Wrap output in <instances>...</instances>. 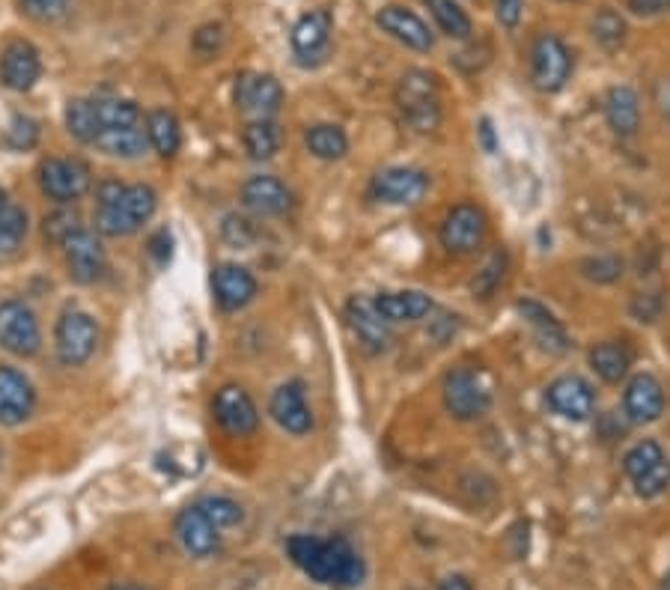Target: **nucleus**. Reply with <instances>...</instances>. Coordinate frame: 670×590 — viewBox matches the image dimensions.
I'll use <instances>...</instances> for the list:
<instances>
[{"instance_id": "obj_1", "label": "nucleus", "mask_w": 670, "mask_h": 590, "mask_svg": "<svg viewBox=\"0 0 670 590\" xmlns=\"http://www.w3.org/2000/svg\"><path fill=\"white\" fill-rule=\"evenodd\" d=\"M287 552L292 564L320 585L349 590L358 588L367 576L361 555L343 537L320 539L310 534H295L287 539Z\"/></svg>"}, {"instance_id": "obj_2", "label": "nucleus", "mask_w": 670, "mask_h": 590, "mask_svg": "<svg viewBox=\"0 0 670 590\" xmlns=\"http://www.w3.org/2000/svg\"><path fill=\"white\" fill-rule=\"evenodd\" d=\"M397 108L414 132H433L442 123L438 78L426 69H409L397 84Z\"/></svg>"}, {"instance_id": "obj_3", "label": "nucleus", "mask_w": 670, "mask_h": 590, "mask_svg": "<svg viewBox=\"0 0 670 590\" xmlns=\"http://www.w3.org/2000/svg\"><path fill=\"white\" fill-rule=\"evenodd\" d=\"M158 197L149 186H125L123 194L96 209V230L102 236H132L153 218Z\"/></svg>"}, {"instance_id": "obj_4", "label": "nucleus", "mask_w": 670, "mask_h": 590, "mask_svg": "<svg viewBox=\"0 0 670 590\" xmlns=\"http://www.w3.org/2000/svg\"><path fill=\"white\" fill-rule=\"evenodd\" d=\"M444 405L456 421H480L492 409V391L471 367H456L444 376Z\"/></svg>"}, {"instance_id": "obj_5", "label": "nucleus", "mask_w": 670, "mask_h": 590, "mask_svg": "<svg viewBox=\"0 0 670 590\" xmlns=\"http://www.w3.org/2000/svg\"><path fill=\"white\" fill-rule=\"evenodd\" d=\"M569 73H572V57H569L563 40L555 33L536 36L534 45H531V81H534L536 90H543V93L563 90Z\"/></svg>"}, {"instance_id": "obj_6", "label": "nucleus", "mask_w": 670, "mask_h": 590, "mask_svg": "<svg viewBox=\"0 0 670 590\" xmlns=\"http://www.w3.org/2000/svg\"><path fill=\"white\" fill-rule=\"evenodd\" d=\"M0 346L19 358H33L42 346L36 313L19 299L0 301Z\"/></svg>"}, {"instance_id": "obj_7", "label": "nucleus", "mask_w": 670, "mask_h": 590, "mask_svg": "<svg viewBox=\"0 0 670 590\" xmlns=\"http://www.w3.org/2000/svg\"><path fill=\"white\" fill-rule=\"evenodd\" d=\"M623 468L640 498H659L670 483V466L656 442H638L623 456Z\"/></svg>"}, {"instance_id": "obj_8", "label": "nucleus", "mask_w": 670, "mask_h": 590, "mask_svg": "<svg viewBox=\"0 0 670 590\" xmlns=\"http://www.w3.org/2000/svg\"><path fill=\"white\" fill-rule=\"evenodd\" d=\"M54 343H57V355L63 364L69 367H81L93 358L96 346H99V329L90 313L66 311L54 329Z\"/></svg>"}, {"instance_id": "obj_9", "label": "nucleus", "mask_w": 670, "mask_h": 590, "mask_svg": "<svg viewBox=\"0 0 670 590\" xmlns=\"http://www.w3.org/2000/svg\"><path fill=\"white\" fill-rule=\"evenodd\" d=\"M438 238L442 245L456 257H468L483 248L485 238V215L483 209H477L474 203H459L447 215H444L442 227H438Z\"/></svg>"}, {"instance_id": "obj_10", "label": "nucleus", "mask_w": 670, "mask_h": 590, "mask_svg": "<svg viewBox=\"0 0 670 590\" xmlns=\"http://www.w3.org/2000/svg\"><path fill=\"white\" fill-rule=\"evenodd\" d=\"M429 188V177L414 167H384L370 182V194L388 207H414Z\"/></svg>"}, {"instance_id": "obj_11", "label": "nucleus", "mask_w": 670, "mask_h": 590, "mask_svg": "<svg viewBox=\"0 0 670 590\" xmlns=\"http://www.w3.org/2000/svg\"><path fill=\"white\" fill-rule=\"evenodd\" d=\"M236 108L254 120H271L283 104V87L275 75L245 73L236 78Z\"/></svg>"}, {"instance_id": "obj_12", "label": "nucleus", "mask_w": 670, "mask_h": 590, "mask_svg": "<svg viewBox=\"0 0 670 590\" xmlns=\"http://www.w3.org/2000/svg\"><path fill=\"white\" fill-rule=\"evenodd\" d=\"M331 31H334V19H331L328 10H313L295 21L289 42H292V52H295L301 66L325 63L331 52Z\"/></svg>"}, {"instance_id": "obj_13", "label": "nucleus", "mask_w": 670, "mask_h": 590, "mask_svg": "<svg viewBox=\"0 0 670 590\" xmlns=\"http://www.w3.org/2000/svg\"><path fill=\"white\" fill-rule=\"evenodd\" d=\"M42 194L52 197L57 203H72L87 194L90 188V170L75 158H48L40 165Z\"/></svg>"}, {"instance_id": "obj_14", "label": "nucleus", "mask_w": 670, "mask_h": 590, "mask_svg": "<svg viewBox=\"0 0 670 590\" xmlns=\"http://www.w3.org/2000/svg\"><path fill=\"white\" fill-rule=\"evenodd\" d=\"M546 403L548 409L560 414V418L581 424V421H588L593 409H596V391L590 388L588 379H581V376L576 374L557 376L555 382L548 385Z\"/></svg>"}, {"instance_id": "obj_15", "label": "nucleus", "mask_w": 670, "mask_h": 590, "mask_svg": "<svg viewBox=\"0 0 670 590\" xmlns=\"http://www.w3.org/2000/svg\"><path fill=\"white\" fill-rule=\"evenodd\" d=\"M346 320L355 332L358 343L370 355L384 353L391 346V322L382 320V313L376 311V301L364 299V296H351L346 304Z\"/></svg>"}, {"instance_id": "obj_16", "label": "nucleus", "mask_w": 670, "mask_h": 590, "mask_svg": "<svg viewBox=\"0 0 670 590\" xmlns=\"http://www.w3.org/2000/svg\"><path fill=\"white\" fill-rule=\"evenodd\" d=\"M212 412H215V421L230 435H250L259 426V412L250 393L238 385H224L221 391L215 393V403H212Z\"/></svg>"}, {"instance_id": "obj_17", "label": "nucleus", "mask_w": 670, "mask_h": 590, "mask_svg": "<svg viewBox=\"0 0 670 590\" xmlns=\"http://www.w3.org/2000/svg\"><path fill=\"white\" fill-rule=\"evenodd\" d=\"M212 290H215V301L221 311H242L257 299V278L245 266L221 263L212 271Z\"/></svg>"}, {"instance_id": "obj_18", "label": "nucleus", "mask_w": 670, "mask_h": 590, "mask_svg": "<svg viewBox=\"0 0 670 590\" xmlns=\"http://www.w3.org/2000/svg\"><path fill=\"white\" fill-rule=\"evenodd\" d=\"M42 60L31 42H10L0 54V84L12 93H27L40 81Z\"/></svg>"}, {"instance_id": "obj_19", "label": "nucleus", "mask_w": 670, "mask_h": 590, "mask_svg": "<svg viewBox=\"0 0 670 590\" xmlns=\"http://www.w3.org/2000/svg\"><path fill=\"white\" fill-rule=\"evenodd\" d=\"M66 248V263L75 283H96L104 271V248L96 233L90 230H75L72 236L63 242Z\"/></svg>"}, {"instance_id": "obj_20", "label": "nucleus", "mask_w": 670, "mask_h": 590, "mask_svg": "<svg viewBox=\"0 0 670 590\" xmlns=\"http://www.w3.org/2000/svg\"><path fill=\"white\" fill-rule=\"evenodd\" d=\"M36 391L31 379L15 367H0V424L19 426L33 414Z\"/></svg>"}, {"instance_id": "obj_21", "label": "nucleus", "mask_w": 670, "mask_h": 590, "mask_svg": "<svg viewBox=\"0 0 670 590\" xmlns=\"http://www.w3.org/2000/svg\"><path fill=\"white\" fill-rule=\"evenodd\" d=\"M176 539L191 558H209L221 546V528L194 504L176 516Z\"/></svg>"}, {"instance_id": "obj_22", "label": "nucleus", "mask_w": 670, "mask_h": 590, "mask_svg": "<svg viewBox=\"0 0 670 590\" xmlns=\"http://www.w3.org/2000/svg\"><path fill=\"white\" fill-rule=\"evenodd\" d=\"M376 24L384 33H391L393 40L402 42L405 48H412V52H429L435 45L433 31L426 27V21L421 15H414L412 10H405V7H397V3L376 12Z\"/></svg>"}, {"instance_id": "obj_23", "label": "nucleus", "mask_w": 670, "mask_h": 590, "mask_svg": "<svg viewBox=\"0 0 670 590\" xmlns=\"http://www.w3.org/2000/svg\"><path fill=\"white\" fill-rule=\"evenodd\" d=\"M268 412L292 435H304L313 430V412H310L308 397H304V385L301 382L280 385L278 391L271 393Z\"/></svg>"}, {"instance_id": "obj_24", "label": "nucleus", "mask_w": 670, "mask_h": 590, "mask_svg": "<svg viewBox=\"0 0 670 590\" xmlns=\"http://www.w3.org/2000/svg\"><path fill=\"white\" fill-rule=\"evenodd\" d=\"M623 409L629 414L632 424H652L659 421L665 412V391L661 382L650 374H638L626 385V397H623Z\"/></svg>"}, {"instance_id": "obj_25", "label": "nucleus", "mask_w": 670, "mask_h": 590, "mask_svg": "<svg viewBox=\"0 0 670 590\" xmlns=\"http://www.w3.org/2000/svg\"><path fill=\"white\" fill-rule=\"evenodd\" d=\"M242 200H245V207L250 212L266 218L287 215L289 209H292V191L278 177H268V174L250 177L245 182V188H242Z\"/></svg>"}, {"instance_id": "obj_26", "label": "nucleus", "mask_w": 670, "mask_h": 590, "mask_svg": "<svg viewBox=\"0 0 670 590\" xmlns=\"http://www.w3.org/2000/svg\"><path fill=\"white\" fill-rule=\"evenodd\" d=\"M376 311L382 313L384 322L400 325V322H421L433 311V299L426 292L400 290V292H379L376 296Z\"/></svg>"}, {"instance_id": "obj_27", "label": "nucleus", "mask_w": 670, "mask_h": 590, "mask_svg": "<svg viewBox=\"0 0 670 590\" xmlns=\"http://www.w3.org/2000/svg\"><path fill=\"white\" fill-rule=\"evenodd\" d=\"M516 311L522 313V316L527 320V325L534 329L536 341H539L543 349H548V353H557V355L567 353L569 349L567 332H563L560 320H557L555 313L548 311V308H543V304L534 299H522L516 304Z\"/></svg>"}, {"instance_id": "obj_28", "label": "nucleus", "mask_w": 670, "mask_h": 590, "mask_svg": "<svg viewBox=\"0 0 670 590\" xmlns=\"http://www.w3.org/2000/svg\"><path fill=\"white\" fill-rule=\"evenodd\" d=\"M605 120H608V125L619 137L635 135L640 125L638 93L632 87H626V84L611 87L608 96H605Z\"/></svg>"}, {"instance_id": "obj_29", "label": "nucleus", "mask_w": 670, "mask_h": 590, "mask_svg": "<svg viewBox=\"0 0 670 590\" xmlns=\"http://www.w3.org/2000/svg\"><path fill=\"white\" fill-rule=\"evenodd\" d=\"M590 367L596 370V376L602 382L617 385L619 379H626L632 367V353L626 343L617 341H605L590 349Z\"/></svg>"}, {"instance_id": "obj_30", "label": "nucleus", "mask_w": 670, "mask_h": 590, "mask_svg": "<svg viewBox=\"0 0 670 590\" xmlns=\"http://www.w3.org/2000/svg\"><path fill=\"white\" fill-rule=\"evenodd\" d=\"M93 146H99L104 156L137 158L146 153L149 137H146V129H141V125H129V129H108V132L96 137Z\"/></svg>"}, {"instance_id": "obj_31", "label": "nucleus", "mask_w": 670, "mask_h": 590, "mask_svg": "<svg viewBox=\"0 0 670 590\" xmlns=\"http://www.w3.org/2000/svg\"><path fill=\"white\" fill-rule=\"evenodd\" d=\"M304 144H308L310 156L322 158V162H337L349 153V137L343 132L340 125L320 123L310 125L308 135H304Z\"/></svg>"}, {"instance_id": "obj_32", "label": "nucleus", "mask_w": 670, "mask_h": 590, "mask_svg": "<svg viewBox=\"0 0 670 590\" xmlns=\"http://www.w3.org/2000/svg\"><path fill=\"white\" fill-rule=\"evenodd\" d=\"M146 137H149V146H155V153L165 158L176 156V149L182 144L179 123H176V116L170 114V111H165V108L149 111V116H146Z\"/></svg>"}, {"instance_id": "obj_33", "label": "nucleus", "mask_w": 670, "mask_h": 590, "mask_svg": "<svg viewBox=\"0 0 670 590\" xmlns=\"http://www.w3.org/2000/svg\"><path fill=\"white\" fill-rule=\"evenodd\" d=\"M242 144L254 162H268V158L278 156L280 149V129L271 120H254L245 125L242 132Z\"/></svg>"}, {"instance_id": "obj_34", "label": "nucleus", "mask_w": 670, "mask_h": 590, "mask_svg": "<svg viewBox=\"0 0 670 590\" xmlns=\"http://www.w3.org/2000/svg\"><path fill=\"white\" fill-rule=\"evenodd\" d=\"M423 3L429 7L435 24H438L450 40H468V36L474 33L468 12H465L456 0H423Z\"/></svg>"}, {"instance_id": "obj_35", "label": "nucleus", "mask_w": 670, "mask_h": 590, "mask_svg": "<svg viewBox=\"0 0 670 590\" xmlns=\"http://www.w3.org/2000/svg\"><path fill=\"white\" fill-rule=\"evenodd\" d=\"M24 236H27V212L15 203H7L0 209V259L15 257Z\"/></svg>"}, {"instance_id": "obj_36", "label": "nucleus", "mask_w": 670, "mask_h": 590, "mask_svg": "<svg viewBox=\"0 0 670 590\" xmlns=\"http://www.w3.org/2000/svg\"><path fill=\"white\" fill-rule=\"evenodd\" d=\"M93 108L102 132H108V129H129V125L141 123V108L129 102V99H93Z\"/></svg>"}, {"instance_id": "obj_37", "label": "nucleus", "mask_w": 670, "mask_h": 590, "mask_svg": "<svg viewBox=\"0 0 670 590\" xmlns=\"http://www.w3.org/2000/svg\"><path fill=\"white\" fill-rule=\"evenodd\" d=\"M66 129L81 144H96V137H99L102 129H99V120H96L93 99H72V102L66 104Z\"/></svg>"}, {"instance_id": "obj_38", "label": "nucleus", "mask_w": 670, "mask_h": 590, "mask_svg": "<svg viewBox=\"0 0 670 590\" xmlns=\"http://www.w3.org/2000/svg\"><path fill=\"white\" fill-rule=\"evenodd\" d=\"M593 40L602 45V48H608V52H614L617 45H623V40H626V21H623V15L614 10H605L599 12L596 19H593Z\"/></svg>"}, {"instance_id": "obj_39", "label": "nucleus", "mask_w": 670, "mask_h": 590, "mask_svg": "<svg viewBox=\"0 0 670 590\" xmlns=\"http://www.w3.org/2000/svg\"><path fill=\"white\" fill-rule=\"evenodd\" d=\"M504 271H506V254L504 251H495V254L483 263V269L477 271L474 280H471V292H474L477 299H489V296L501 287Z\"/></svg>"}, {"instance_id": "obj_40", "label": "nucleus", "mask_w": 670, "mask_h": 590, "mask_svg": "<svg viewBox=\"0 0 670 590\" xmlns=\"http://www.w3.org/2000/svg\"><path fill=\"white\" fill-rule=\"evenodd\" d=\"M581 275L596 283H614L623 275V259L614 254H602V257L581 259Z\"/></svg>"}, {"instance_id": "obj_41", "label": "nucleus", "mask_w": 670, "mask_h": 590, "mask_svg": "<svg viewBox=\"0 0 670 590\" xmlns=\"http://www.w3.org/2000/svg\"><path fill=\"white\" fill-rule=\"evenodd\" d=\"M197 508L203 510L212 522H215L217 528H233V525H238L242 522V508H238L236 501H230V498H203Z\"/></svg>"}, {"instance_id": "obj_42", "label": "nucleus", "mask_w": 670, "mask_h": 590, "mask_svg": "<svg viewBox=\"0 0 670 590\" xmlns=\"http://www.w3.org/2000/svg\"><path fill=\"white\" fill-rule=\"evenodd\" d=\"M36 141H40V123L31 116H12L10 129H7V144L24 153V149H33Z\"/></svg>"}, {"instance_id": "obj_43", "label": "nucleus", "mask_w": 670, "mask_h": 590, "mask_svg": "<svg viewBox=\"0 0 670 590\" xmlns=\"http://www.w3.org/2000/svg\"><path fill=\"white\" fill-rule=\"evenodd\" d=\"M221 236L233 248H248V245H254V238H257V230H254V224L245 215H227L224 224H221Z\"/></svg>"}, {"instance_id": "obj_44", "label": "nucleus", "mask_w": 670, "mask_h": 590, "mask_svg": "<svg viewBox=\"0 0 670 590\" xmlns=\"http://www.w3.org/2000/svg\"><path fill=\"white\" fill-rule=\"evenodd\" d=\"M75 230H81V218L75 215V212L60 209V212L45 218V238H52V242H60L63 245L66 238L72 236Z\"/></svg>"}, {"instance_id": "obj_45", "label": "nucleus", "mask_w": 670, "mask_h": 590, "mask_svg": "<svg viewBox=\"0 0 670 590\" xmlns=\"http://www.w3.org/2000/svg\"><path fill=\"white\" fill-rule=\"evenodd\" d=\"M21 10L36 21H57L66 12L69 0H19Z\"/></svg>"}, {"instance_id": "obj_46", "label": "nucleus", "mask_w": 670, "mask_h": 590, "mask_svg": "<svg viewBox=\"0 0 670 590\" xmlns=\"http://www.w3.org/2000/svg\"><path fill=\"white\" fill-rule=\"evenodd\" d=\"M632 313H635L640 322H652L661 313V299L656 292L638 296V299L632 301Z\"/></svg>"}, {"instance_id": "obj_47", "label": "nucleus", "mask_w": 670, "mask_h": 590, "mask_svg": "<svg viewBox=\"0 0 670 590\" xmlns=\"http://www.w3.org/2000/svg\"><path fill=\"white\" fill-rule=\"evenodd\" d=\"M525 10V0H495V15L504 27H516Z\"/></svg>"}, {"instance_id": "obj_48", "label": "nucleus", "mask_w": 670, "mask_h": 590, "mask_svg": "<svg viewBox=\"0 0 670 590\" xmlns=\"http://www.w3.org/2000/svg\"><path fill=\"white\" fill-rule=\"evenodd\" d=\"M221 42H224V31L209 24V27H200V31H197L194 48H197V52H203V54H212V52H217V48H221Z\"/></svg>"}, {"instance_id": "obj_49", "label": "nucleus", "mask_w": 670, "mask_h": 590, "mask_svg": "<svg viewBox=\"0 0 670 590\" xmlns=\"http://www.w3.org/2000/svg\"><path fill=\"white\" fill-rule=\"evenodd\" d=\"M170 245H174V242H170V233H167V230H158V233L149 238V254H153L158 266H165L167 259H170Z\"/></svg>"}, {"instance_id": "obj_50", "label": "nucleus", "mask_w": 670, "mask_h": 590, "mask_svg": "<svg viewBox=\"0 0 670 590\" xmlns=\"http://www.w3.org/2000/svg\"><path fill=\"white\" fill-rule=\"evenodd\" d=\"M629 10L635 15H644V19H652L659 12L670 10V0H629Z\"/></svg>"}, {"instance_id": "obj_51", "label": "nucleus", "mask_w": 670, "mask_h": 590, "mask_svg": "<svg viewBox=\"0 0 670 590\" xmlns=\"http://www.w3.org/2000/svg\"><path fill=\"white\" fill-rule=\"evenodd\" d=\"M480 141H483L485 153H495V149H498L495 129H492V120H489V116H485L483 123H480Z\"/></svg>"}, {"instance_id": "obj_52", "label": "nucleus", "mask_w": 670, "mask_h": 590, "mask_svg": "<svg viewBox=\"0 0 670 590\" xmlns=\"http://www.w3.org/2000/svg\"><path fill=\"white\" fill-rule=\"evenodd\" d=\"M438 590H474V588H471V581L465 579V576H450V579H444L442 585H438Z\"/></svg>"}, {"instance_id": "obj_53", "label": "nucleus", "mask_w": 670, "mask_h": 590, "mask_svg": "<svg viewBox=\"0 0 670 590\" xmlns=\"http://www.w3.org/2000/svg\"><path fill=\"white\" fill-rule=\"evenodd\" d=\"M111 590H149V588H144V585H120V588H111Z\"/></svg>"}, {"instance_id": "obj_54", "label": "nucleus", "mask_w": 670, "mask_h": 590, "mask_svg": "<svg viewBox=\"0 0 670 590\" xmlns=\"http://www.w3.org/2000/svg\"><path fill=\"white\" fill-rule=\"evenodd\" d=\"M7 203H10V200H7V194H3V188H0V209L7 207Z\"/></svg>"}, {"instance_id": "obj_55", "label": "nucleus", "mask_w": 670, "mask_h": 590, "mask_svg": "<svg viewBox=\"0 0 670 590\" xmlns=\"http://www.w3.org/2000/svg\"><path fill=\"white\" fill-rule=\"evenodd\" d=\"M659 590H670V576L665 581H661V588Z\"/></svg>"}, {"instance_id": "obj_56", "label": "nucleus", "mask_w": 670, "mask_h": 590, "mask_svg": "<svg viewBox=\"0 0 670 590\" xmlns=\"http://www.w3.org/2000/svg\"><path fill=\"white\" fill-rule=\"evenodd\" d=\"M665 111H668V114H670V90H668V102H665Z\"/></svg>"}]
</instances>
